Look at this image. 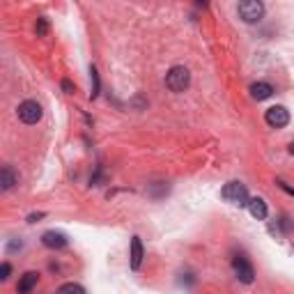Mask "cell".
Here are the masks:
<instances>
[{
  "mask_svg": "<svg viewBox=\"0 0 294 294\" xmlns=\"http://www.w3.org/2000/svg\"><path fill=\"white\" fill-rule=\"evenodd\" d=\"M14 184H16V177H14L12 168H9V165H5V168L0 170V186H3V191H9Z\"/></svg>",
  "mask_w": 294,
  "mask_h": 294,
  "instance_id": "7c38bea8",
  "label": "cell"
},
{
  "mask_svg": "<svg viewBox=\"0 0 294 294\" xmlns=\"http://www.w3.org/2000/svg\"><path fill=\"white\" fill-rule=\"evenodd\" d=\"M232 269H234V276H237L241 283H246V285H251L253 283V278H255V271H253V264L246 260L243 255H237L232 260Z\"/></svg>",
  "mask_w": 294,
  "mask_h": 294,
  "instance_id": "5b68a950",
  "label": "cell"
},
{
  "mask_svg": "<svg viewBox=\"0 0 294 294\" xmlns=\"http://www.w3.org/2000/svg\"><path fill=\"white\" fill-rule=\"evenodd\" d=\"M37 280H39V274H37V271H28V274H23L21 280H18V285H16V292L28 294L37 285Z\"/></svg>",
  "mask_w": 294,
  "mask_h": 294,
  "instance_id": "ba28073f",
  "label": "cell"
},
{
  "mask_svg": "<svg viewBox=\"0 0 294 294\" xmlns=\"http://www.w3.org/2000/svg\"><path fill=\"white\" fill-rule=\"evenodd\" d=\"M41 243H44L46 248H64L69 243V239H67V234H64V232L48 230V232H44V237H41Z\"/></svg>",
  "mask_w": 294,
  "mask_h": 294,
  "instance_id": "52a82bcc",
  "label": "cell"
},
{
  "mask_svg": "<svg viewBox=\"0 0 294 294\" xmlns=\"http://www.w3.org/2000/svg\"><path fill=\"white\" fill-rule=\"evenodd\" d=\"M142 262V243L140 237H131V269L136 271Z\"/></svg>",
  "mask_w": 294,
  "mask_h": 294,
  "instance_id": "8fae6325",
  "label": "cell"
},
{
  "mask_svg": "<svg viewBox=\"0 0 294 294\" xmlns=\"http://www.w3.org/2000/svg\"><path fill=\"white\" fill-rule=\"evenodd\" d=\"M18 119L26 124H37L41 119V106L32 99L23 101V104L18 106Z\"/></svg>",
  "mask_w": 294,
  "mask_h": 294,
  "instance_id": "277c9868",
  "label": "cell"
},
{
  "mask_svg": "<svg viewBox=\"0 0 294 294\" xmlns=\"http://www.w3.org/2000/svg\"><path fill=\"white\" fill-rule=\"evenodd\" d=\"M220 195H223L228 202H232V205H239V207L246 205L248 207V191H246V186H243L241 182L225 184L223 191H220Z\"/></svg>",
  "mask_w": 294,
  "mask_h": 294,
  "instance_id": "3957f363",
  "label": "cell"
},
{
  "mask_svg": "<svg viewBox=\"0 0 294 294\" xmlns=\"http://www.w3.org/2000/svg\"><path fill=\"white\" fill-rule=\"evenodd\" d=\"M62 90L67 92V94H71V92H74V85H71V81H62Z\"/></svg>",
  "mask_w": 294,
  "mask_h": 294,
  "instance_id": "e0dca14e",
  "label": "cell"
},
{
  "mask_svg": "<svg viewBox=\"0 0 294 294\" xmlns=\"http://www.w3.org/2000/svg\"><path fill=\"white\" fill-rule=\"evenodd\" d=\"M39 218H44V214H41V211H37V214H30V216H28V223H35V220H39Z\"/></svg>",
  "mask_w": 294,
  "mask_h": 294,
  "instance_id": "ac0fdd59",
  "label": "cell"
},
{
  "mask_svg": "<svg viewBox=\"0 0 294 294\" xmlns=\"http://www.w3.org/2000/svg\"><path fill=\"white\" fill-rule=\"evenodd\" d=\"M264 119L269 127L283 129V127H287V122H289V113L285 106H271V108L264 113Z\"/></svg>",
  "mask_w": 294,
  "mask_h": 294,
  "instance_id": "8992f818",
  "label": "cell"
},
{
  "mask_svg": "<svg viewBox=\"0 0 294 294\" xmlns=\"http://www.w3.org/2000/svg\"><path fill=\"white\" fill-rule=\"evenodd\" d=\"M188 83H191V74H188L186 67H173L165 74V87L170 92H184Z\"/></svg>",
  "mask_w": 294,
  "mask_h": 294,
  "instance_id": "6da1fadb",
  "label": "cell"
},
{
  "mask_svg": "<svg viewBox=\"0 0 294 294\" xmlns=\"http://www.w3.org/2000/svg\"><path fill=\"white\" fill-rule=\"evenodd\" d=\"M58 294H85V289L76 283H64L62 287L58 289Z\"/></svg>",
  "mask_w": 294,
  "mask_h": 294,
  "instance_id": "4fadbf2b",
  "label": "cell"
},
{
  "mask_svg": "<svg viewBox=\"0 0 294 294\" xmlns=\"http://www.w3.org/2000/svg\"><path fill=\"white\" fill-rule=\"evenodd\" d=\"M9 271H12L9 262H3V266H0V280H7L9 278Z\"/></svg>",
  "mask_w": 294,
  "mask_h": 294,
  "instance_id": "2e32d148",
  "label": "cell"
},
{
  "mask_svg": "<svg viewBox=\"0 0 294 294\" xmlns=\"http://www.w3.org/2000/svg\"><path fill=\"white\" fill-rule=\"evenodd\" d=\"M35 30H37V37H44L46 32H48V21H46V16H39V18H37Z\"/></svg>",
  "mask_w": 294,
  "mask_h": 294,
  "instance_id": "5bb4252c",
  "label": "cell"
},
{
  "mask_svg": "<svg viewBox=\"0 0 294 294\" xmlns=\"http://www.w3.org/2000/svg\"><path fill=\"white\" fill-rule=\"evenodd\" d=\"M274 94V87L269 85V83H253L251 85V96L257 101H264L269 99V96Z\"/></svg>",
  "mask_w": 294,
  "mask_h": 294,
  "instance_id": "30bf717a",
  "label": "cell"
},
{
  "mask_svg": "<svg viewBox=\"0 0 294 294\" xmlns=\"http://www.w3.org/2000/svg\"><path fill=\"white\" fill-rule=\"evenodd\" d=\"M237 12L243 23H257L264 16V5L257 3V0H243V3H239Z\"/></svg>",
  "mask_w": 294,
  "mask_h": 294,
  "instance_id": "7a4b0ae2",
  "label": "cell"
},
{
  "mask_svg": "<svg viewBox=\"0 0 294 294\" xmlns=\"http://www.w3.org/2000/svg\"><path fill=\"white\" fill-rule=\"evenodd\" d=\"M289 154H294V142H292V145H289Z\"/></svg>",
  "mask_w": 294,
  "mask_h": 294,
  "instance_id": "ffe728a7",
  "label": "cell"
},
{
  "mask_svg": "<svg viewBox=\"0 0 294 294\" xmlns=\"http://www.w3.org/2000/svg\"><path fill=\"white\" fill-rule=\"evenodd\" d=\"M90 74H92V99H96V94H99V76H96V69L92 67L90 69Z\"/></svg>",
  "mask_w": 294,
  "mask_h": 294,
  "instance_id": "9a60e30c",
  "label": "cell"
},
{
  "mask_svg": "<svg viewBox=\"0 0 294 294\" xmlns=\"http://www.w3.org/2000/svg\"><path fill=\"white\" fill-rule=\"evenodd\" d=\"M248 211H251L253 218L264 220L266 218V202L262 200V198H251V200H248Z\"/></svg>",
  "mask_w": 294,
  "mask_h": 294,
  "instance_id": "9c48e42d",
  "label": "cell"
},
{
  "mask_svg": "<svg viewBox=\"0 0 294 294\" xmlns=\"http://www.w3.org/2000/svg\"><path fill=\"white\" fill-rule=\"evenodd\" d=\"M278 184H280V188H285V191L289 193V195H294V188H292V186H287V184H285V182H278Z\"/></svg>",
  "mask_w": 294,
  "mask_h": 294,
  "instance_id": "d6986e66",
  "label": "cell"
}]
</instances>
